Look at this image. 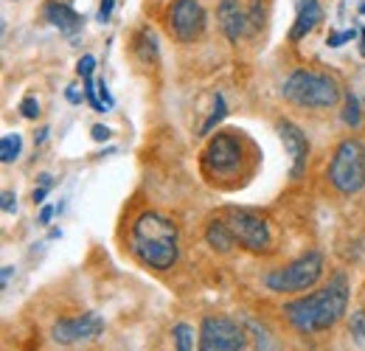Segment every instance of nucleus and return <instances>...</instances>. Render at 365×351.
I'll return each instance as SVG.
<instances>
[{
	"label": "nucleus",
	"instance_id": "nucleus-13",
	"mask_svg": "<svg viewBox=\"0 0 365 351\" xmlns=\"http://www.w3.org/2000/svg\"><path fill=\"white\" fill-rule=\"evenodd\" d=\"M217 14H220V26H222L225 37H228L230 43H236L245 34V23H247V14H245L242 3L239 0H222Z\"/></svg>",
	"mask_w": 365,
	"mask_h": 351
},
{
	"label": "nucleus",
	"instance_id": "nucleus-27",
	"mask_svg": "<svg viewBox=\"0 0 365 351\" xmlns=\"http://www.w3.org/2000/svg\"><path fill=\"white\" fill-rule=\"evenodd\" d=\"M91 138L93 141H107V138H110V130H107L104 124H96L91 130Z\"/></svg>",
	"mask_w": 365,
	"mask_h": 351
},
{
	"label": "nucleus",
	"instance_id": "nucleus-16",
	"mask_svg": "<svg viewBox=\"0 0 365 351\" xmlns=\"http://www.w3.org/2000/svg\"><path fill=\"white\" fill-rule=\"evenodd\" d=\"M20 149H23V138L17 132L3 135V141H0V161L3 163H14L20 158Z\"/></svg>",
	"mask_w": 365,
	"mask_h": 351
},
{
	"label": "nucleus",
	"instance_id": "nucleus-24",
	"mask_svg": "<svg viewBox=\"0 0 365 351\" xmlns=\"http://www.w3.org/2000/svg\"><path fill=\"white\" fill-rule=\"evenodd\" d=\"M96 88H98V98H101V104H104V110H113V96H110V90H107V82L104 79H96Z\"/></svg>",
	"mask_w": 365,
	"mask_h": 351
},
{
	"label": "nucleus",
	"instance_id": "nucleus-7",
	"mask_svg": "<svg viewBox=\"0 0 365 351\" xmlns=\"http://www.w3.org/2000/svg\"><path fill=\"white\" fill-rule=\"evenodd\" d=\"M245 329L225 315H208L200 323V351H245Z\"/></svg>",
	"mask_w": 365,
	"mask_h": 351
},
{
	"label": "nucleus",
	"instance_id": "nucleus-30",
	"mask_svg": "<svg viewBox=\"0 0 365 351\" xmlns=\"http://www.w3.org/2000/svg\"><path fill=\"white\" fill-rule=\"evenodd\" d=\"M11 273H14V270H11V267H3V287H6V284H9V278H11Z\"/></svg>",
	"mask_w": 365,
	"mask_h": 351
},
{
	"label": "nucleus",
	"instance_id": "nucleus-3",
	"mask_svg": "<svg viewBox=\"0 0 365 351\" xmlns=\"http://www.w3.org/2000/svg\"><path fill=\"white\" fill-rule=\"evenodd\" d=\"M284 98L295 107H309V110H323V107H331L337 104L340 98V85L329 76V73H320V71H292L284 82Z\"/></svg>",
	"mask_w": 365,
	"mask_h": 351
},
{
	"label": "nucleus",
	"instance_id": "nucleus-18",
	"mask_svg": "<svg viewBox=\"0 0 365 351\" xmlns=\"http://www.w3.org/2000/svg\"><path fill=\"white\" fill-rule=\"evenodd\" d=\"M343 121L349 124V127H360V121H363V113H360V101H357V96H346V107H343Z\"/></svg>",
	"mask_w": 365,
	"mask_h": 351
},
{
	"label": "nucleus",
	"instance_id": "nucleus-8",
	"mask_svg": "<svg viewBox=\"0 0 365 351\" xmlns=\"http://www.w3.org/2000/svg\"><path fill=\"white\" fill-rule=\"evenodd\" d=\"M242 161V143L236 135L230 132H217L208 146H205V155H202V166L208 172H217V175H228L239 166Z\"/></svg>",
	"mask_w": 365,
	"mask_h": 351
},
{
	"label": "nucleus",
	"instance_id": "nucleus-9",
	"mask_svg": "<svg viewBox=\"0 0 365 351\" xmlns=\"http://www.w3.org/2000/svg\"><path fill=\"white\" fill-rule=\"evenodd\" d=\"M169 29L180 43H191L205 29V11L197 0H175L169 9Z\"/></svg>",
	"mask_w": 365,
	"mask_h": 351
},
{
	"label": "nucleus",
	"instance_id": "nucleus-29",
	"mask_svg": "<svg viewBox=\"0 0 365 351\" xmlns=\"http://www.w3.org/2000/svg\"><path fill=\"white\" fill-rule=\"evenodd\" d=\"M51 220H53V208H51V205H46V208L40 211V225H48Z\"/></svg>",
	"mask_w": 365,
	"mask_h": 351
},
{
	"label": "nucleus",
	"instance_id": "nucleus-25",
	"mask_svg": "<svg viewBox=\"0 0 365 351\" xmlns=\"http://www.w3.org/2000/svg\"><path fill=\"white\" fill-rule=\"evenodd\" d=\"M113 9H115V0H101L98 3V23H107L113 17Z\"/></svg>",
	"mask_w": 365,
	"mask_h": 351
},
{
	"label": "nucleus",
	"instance_id": "nucleus-26",
	"mask_svg": "<svg viewBox=\"0 0 365 351\" xmlns=\"http://www.w3.org/2000/svg\"><path fill=\"white\" fill-rule=\"evenodd\" d=\"M14 208H17L14 191H3V214H14Z\"/></svg>",
	"mask_w": 365,
	"mask_h": 351
},
{
	"label": "nucleus",
	"instance_id": "nucleus-31",
	"mask_svg": "<svg viewBox=\"0 0 365 351\" xmlns=\"http://www.w3.org/2000/svg\"><path fill=\"white\" fill-rule=\"evenodd\" d=\"M360 37H363V40H360V54L365 56V29H360Z\"/></svg>",
	"mask_w": 365,
	"mask_h": 351
},
{
	"label": "nucleus",
	"instance_id": "nucleus-33",
	"mask_svg": "<svg viewBox=\"0 0 365 351\" xmlns=\"http://www.w3.org/2000/svg\"><path fill=\"white\" fill-rule=\"evenodd\" d=\"M360 14H365V3H360Z\"/></svg>",
	"mask_w": 365,
	"mask_h": 351
},
{
	"label": "nucleus",
	"instance_id": "nucleus-21",
	"mask_svg": "<svg viewBox=\"0 0 365 351\" xmlns=\"http://www.w3.org/2000/svg\"><path fill=\"white\" fill-rule=\"evenodd\" d=\"M354 34H357L354 29H346V31H331V34L326 37V45H329V48H340V45H346L349 40H354Z\"/></svg>",
	"mask_w": 365,
	"mask_h": 351
},
{
	"label": "nucleus",
	"instance_id": "nucleus-4",
	"mask_svg": "<svg viewBox=\"0 0 365 351\" xmlns=\"http://www.w3.org/2000/svg\"><path fill=\"white\" fill-rule=\"evenodd\" d=\"M329 180L340 194H357L365 185V143L346 138L329 163Z\"/></svg>",
	"mask_w": 365,
	"mask_h": 351
},
{
	"label": "nucleus",
	"instance_id": "nucleus-20",
	"mask_svg": "<svg viewBox=\"0 0 365 351\" xmlns=\"http://www.w3.org/2000/svg\"><path fill=\"white\" fill-rule=\"evenodd\" d=\"M85 98H88V104H91L93 110H98V113H107L104 110V104H101V98L96 96V79H85Z\"/></svg>",
	"mask_w": 365,
	"mask_h": 351
},
{
	"label": "nucleus",
	"instance_id": "nucleus-32",
	"mask_svg": "<svg viewBox=\"0 0 365 351\" xmlns=\"http://www.w3.org/2000/svg\"><path fill=\"white\" fill-rule=\"evenodd\" d=\"M68 98H71V101H79V96H76V90L73 88H68Z\"/></svg>",
	"mask_w": 365,
	"mask_h": 351
},
{
	"label": "nucleus",
	"instance_id": "nucleus-17",
	"mask_svg": "<svg viewBox=\"0 0 365 351\" xmlns=\"http://www.w3.org/2000/svg\"><path fill=\"white\" fill-rule=\"evenodd\" d=\"M172 340H175L178 351H194V329L188 323H178L172 329Z\"/></svg>",
	"mask_w": 365,
	"mask_h": 351
},
{
	"label": "nucleus",
	"instance_id": "nucleus-15",
	"mask_svg": "<svg viewBox=\"0 0 365 351\" xmlns=\"http://www.w3.org/2000/svg\"><path fill=\"white\" fill-rule=\"evenodd\" d=\"M205 239H208V245H211L217 253H228V250H233V245H236V239H233V233H230V228L225 220L208 222V228H205Z\"/></svg>",
	"mask_w": 365,
	"mask_h": 351
},
{
	"label": "nucleus",
	"instance_id": "nucleus-2",
	"mask_svg": "<svg viewBox=\"0 0 365 351\" xmlns=\"http://www.w3.org/2000/svg\"><path fill=\"white\" fill-rule=\"evenodd\" d=\"M178 225L166 214L143 211L130 230V248L149 270H169L178 262Z\"/></svg>",
	"mask_w": 365,
	"mask_h": 351
},
{
	"label": "nucleus",
	"instance_id": "nucleus-14",
	"mask_svg": "<svg viewBox=\"0 0 365 351\" xmlns=\"http://www.w3.org/2000/svg\"><path fill=\"white\" fill-rule=\"evenodd\" d=\"M320 17H323L320 0H301L298 14H295V23H292V29H289V40H292V43L304 40V37L320 23Z\"/></svg>",
	"mask_w": 365,
	"mask_h": 351
},
{
	"label": "nucleus",
	"instance_id": "nucleus-28",
	"mask_svg": "<svg viewBox=\"0 0 365 351\" xmlns=\"http://www.w3.org/2000/svg\"><path fill=\"white\" fill-rule=\"evenodd\" d=\"M46 197H48L46 185H37V188H34V194H31V200H34V203H46Z\"/></svg>",
	"mask_w": 365,
	"mask_h": 351
},
{
	"label": "nucleus",
	"instance_id": "nucleus-1",
	"mask_svg": "<svg viewBox=\"0 0 365 351\" xmlns=\"http://www.w3.org/2000/svg\"><path fill=\"white\" fill-rule=\"evenodd\" d=\"M346 307H349V284H346V275L337 273V275H331L329 287L287 304L284 317L289 320L292 329H298L304 335H315V332L334 326L343 317Z\"/></svg>",
	"mask_w": 365,
	"mask_h": 351
},
{
	"label": "nucleus",
	"instance_id": "nucleus-10",
	"mask_svg": "<svg viewBox=\"0 0 365 351\" xmlns=\"http://www.w3.org/2000/svg\"><path fill=\"white\" fill-rule=\"evenodd\" d=\"M104 332V320L101 315L96 312H85V315H76V317H62L53 323V340L62 343V346H71V343H82V340H93Z\"/></svg>",
	"mask_w": 365,
	"mask_h": 351
},
{
	"label": "nucleus",
	"instance_id": "nucleus-22",
	"mask_svg": "<svg viewBox=\"0 0 365 351\" xmlns=\"http://www.w3.org/2000/svg\"><path fill=\"white\" fill-rule=\"evenodd\" d=\"M20 113H23V118H29V121H34V118L40 116V104H37V98H31V96H26V98H23V104H20Z\"/></svg>",
	"mask_w": 365,
	"mask_h": 351
},
{
	"label": "nucleus",
	"instance_id": "nucleus-5",
	"mask_svg": "<svg viewBox=\"0 0 365 351\" xmlns=\"http://www.w3.org/2000/svg\"><path fill=\"white\" fill-rule=\"evenodd\" d=\"M320 273H323V256L312 250V253L298 256L295 262L270 270L264 275V284L273 292H301V290H309L312 284H318Z\"/></svg>",
	"mask_w": 365,
	"mask_h": 351
},
{
	"label": "nucleus",
	"instance_id": "nucleus-11",
	"mask_svg": "<svg viewBox=\"0 0 365 351\" xmlns=\"http://www.w3.org/2000/svg\"><path fill=\"white\" fill-rule=\"evenodd\" d=\"M278 135H281L284 149L289 152V161H292L289 175L301 177L304 169H307V158H309V141H307V135L298 130L292 121H278Z\"/></svg>",
	"mask_w": 365,
	"mask_h": 351
},
{
	"label": "nucleus",
	"instance_id": "nucleus-23",
	"mask_svg": "<svg viewBox=\"0 0 365 351\" xmlns=\"http://www.w3.org/2000/svg\"><path fill=\"white\" fill-rule=\"evenodd\" d=\"M93 68H96V59H93L91 54H85L79 62H76V73L82 76V79H91L93 76Z\"/></svg>",
	"mask_w": 365,
	"mask_h": 351
},
{
	"label": "nucleus",
	"instance_id": "nucleus-6",
	"mask_svg": "<svg viewBox=\"0 0 365 351\" xmlns=\"http://www.w3.org/2000/svg\"><path fill=\"white\" fill-rule=\"evenodd\" d=\"M222 220L228 222L236 245H242L245 250H250V253H267L273 248L270 225H267V220L262 214L245 211V208H230Z\"/></svg>",
	"mask_w": 365,
	"mask_h": 351
},
{
	"label": "nucleus",
	"instance_id": "nucleus-12",
	"mask_svg": "<svg viewBox=\"0 0 365 351\" xmlns=\"http://www.w3.org/2000/svg\"><path fill=\"white\" fill-rule=\"evenodd\" d=\"M43 17H46L53 29H59V31L68 34V37H73V34L85 26L82 14H76L68 3H59V0H48L46 6H43Z\"/></svg>",
	"mask_w": 365,
	"mask_h": 351
},
{
	"label": "nucleus",
	"instance_id": "nucleus-19",
	"mask_svg": "<svg viewBox=\"0 0 365 351\" xmlns=\"http://www.w3.org/2000/svg\"><path fill=\"white\" fill-rule=\"evenodd\" d=\"M140 45H143V48H138V56H140L143 62H149V59L158 56V45H155V34H152V31H143V34H140Z\"/></svg>",
	"mask_w": 365,
	"mask_h": 351
}]
</instances>
